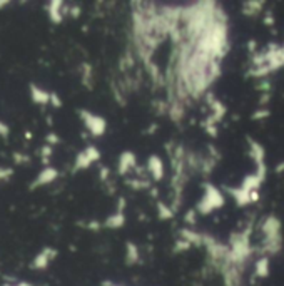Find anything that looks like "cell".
Here are the masks:
<instances>
[{
    "label": "cell",
    "instance_id": "obj_1",
    "mask_svg": "<svg viewBox=\"0 0 284 286\" xmlns=\"http://www.w3.org/2000/svg\"><path fill=\"white\" fill-rule=\"evenodd\" d=\"M204 189H206V194L204 198H202V201L199 203V206H197V211L202 214H209L211 211L223 206L224 196L211 184H204Z\"/></svg>",
    "mask_w": 284,
    "mask_h": 286
},
{
    "label": "cell",
    "instance_id": "obj_2",
    "mask_svg": "<svg viewBox=\"0 0 284 286\" xmlns=\"http://www.w3.org/2000/svg\"><path fill=\"white\" fill-rule=\"evenodd\" d=\"M79 116H80V119H82V122L85 124V127H87L89 132L94 137L102 136L105 132V129H107V122H105V119L97 116V114H92V112L85 111V109H80Z\"/></svg>",
    "mask_w": 284,
    "mask_h": 286
},
{
    "label": "cell",
    "instance_id": "obj_3",
    "mask_svg": "<svg viewBox=\"0 0 284 286\" xmlns=\"http://www.w3.org/2000/svg\"><path fill=\"white\" fill-rule=\"evenodd\" d=\"M100 159V152L95 146H87L82 152H79L75 157V163H74V173L77 171H82V169H87L90 164H94L95 161Z\"/></svg>",
    "mask_w": 284,
    "mask_h": 286
},
{
    "label": "cell",
    "instance_id": "obj_4",
    "mask_svg": "<svg viewBox=\"0 0 284 286\" xmlns=\"http://www.w3.org/2000/svg\"><path fill=\"white\" fill-rule=\"evenodd\" d=\"M55 256H57V250H55V248H52V246L42 248V250L35 255V258L32 260L30 268L32 270H37V271L47 270V268H49V265L55 260Z\"/></svg>",
    "mask_w": 284,
    "mask_h": 286
},
{
    "label": "cell",
    "instance_id": "obj_5",
    "mask_svg": "<svg viewBox=\"0 0 284 286\" xmlns=\"http://www.w3.org/2000/svg\"><path fill=\"white\" fill-rule=\"evenodd\" d=\"M57 178H59V171H57L55 168H52V166H47V168H44L40 173L35 176V178H33L30 186H28V189H30V191L38 189V188H42V186H47V184L54 183Z\"/></svg>",
    "mask_w": 284,
    "mask_h": 286
},
{
    "label": "cell",
    "instance_id": "obj_6",
    "mask_svg": "<svg viewBox=\"0 0 284 286\" xmlns=\"http://www.w3.org/2000/svg\"><path fill=\"white\" fill-rule=\"evenodd\" d=\"M47 10V17L52 23H62L64 20V13L69 10V7H64V2L62 0H52L45 5Z\"/></svg>",
    "mask_w": 284,
    "mask_h": 286
},
{
    "label": "cell",
    "instance_id": "obj_7",
    "mask_svg": "<svg viewBox=\"0 0 284 286\" xmlns=\"http://www.w3.org/2000/svg\"><path fill=\"white\" fill-rule=\"evenodd\" d=\"M28 90H30V99L33 104H37V106H47V104H50V92L42 87H38L33 82L28 84Z\"/></svg>",
    "mask_w": 284,
    "mask_h": 286
},
{
    "label": "cell",
    "instance_id": "obj_8",
    "mask_svg": "<svg viewBox=\"0 0 284 286\" xmlns=\"http://www.w3.org/2000/svg\"><path fill=\"white\" fill-rule=\"evenodd\" d=\"M147 171L156 181H159L164 176V169H162V159L159 156H151L147 163Z\"/></svg>",
    "mask_w": 284,
    "mask_h": 286
},
{
    "label": "cell",
    "instance_id": "obj_9",
    "mask_svg": "<svg viewBox=\"0 0 284 286\" xmlns=\"http://www.w3.org/2000/svg\"><path fill=\"white\" fill-rule=\"evenodd\" d=\"M134 166H136V156L132 152H124L119 159V174H126Z\"/></svg>",
    "mask_w": 284,
    "mask_h": 286
},
{
    "label": "cell",
    "instance_id": "obj_10",
    "mask_svg": "<svg viewBox=\"0 0 284 286\" xmlns=\"http://www.w3.org/2000/svg\"><path fill=\"white\" fill-rule=\"evenodd\" d=\"M124 223H126V216H124V213L115 211L114 214H110V216L105 219L104 226L110 228V230H119V228L124 226Z\"/></svg>",
    "mask_w": 284,
    "mask_h": 286
},
{
    "label": "cell",
    "instance_id": "obj_11",
    "mask_svg": "<svg viewBox=\"0 0 284 286\" xmlns=\"http://www.w3.org/2000/svg\"><path fill=\"white\" fill-rule=\"evenodd\" d=\"M249 146H251V154H253L254 159H256V164H263V161H264V149H263V146L259 144V142L251 141V139H249Z\"/></svg>",
    "mask_w": 284,
    "mask_h": 286
},
{
    "label": "cell",
    "instance_id": "obj_12",
    "mask_svg": "<svg viewBox=\"0 0 284 286\" xmlns=\"http://www.w3.org/2000/svg\"><path fill=\"white\" fill-rule=\"evenodd\" d=\"M246 7H243V13L244 15H258L259 12H261V5H263V2H248V3H244Z\"/></svg>",
    "mask_w": 284,
    "mask_h": 286
},
{
    "label": "cell",
    "instance_id": "obj_13",
    "mask_svg": "<svg viewBox=\"0 0 284 286\" xmlns=\"http://www.w3.org/2000/svg\"><path fill=\"white\" fill-rule=\"evenodd\" d=\"M84 69V74H82V84L85 85L87 89H92V67L89 64H84L82 65Z\"/></svg>",
    "mask_w": 284,
    "mask_h": 286
},
{
    "label": "cell",
    "instance_id": "obj_14",
    "mask_svg": "<svg viewBox=\"0 0 284 286\" xmlns=\"http://www.w3.org/2000/svg\"><path fill=\"white\" fill-rule=\"evenodd\" d=\"M256 273H258V276H263V278L269 275V261L266 258L259 260L256 263Z\"/></svg>",
    "mask_w": 284,
    "mask_h": 286
},
{
    "label": "cell",
    "instance_id": "obj_15",
    "mask_svg": "<svg viewBox=\"0 0 284 286\" xmlns=\"http://www.w3.org/2000/svg\"><path fill=\"white\" fill-rule=\"evenodd\" d=\"M12 159H13V164L20 166V164H28L30 163V156L28 154H23V152H12Z\"/></svg>",
    "mask_w": 284,
    "mask_h": 286
},
{
    "label": "cell",
    "instance_id": "obj_16",
    "mask_svg": "<svg viewBox=\"0 0 284 286\" xmlns=\"http://www.w3.org/2000/svg\"><path fill=\"white\" fill-rule=\"evenodd\" d=\"M139 258L137 255V248L132 245V243H127V253H126V260L127 263H136Z\"/></svg>",
    "mask_w": 284,
    "mask_h": 286
},
{
    "label": "cell",
    "instance_id": "obj_17",
    "mask_svg": "<svg viewBox=\"0 0 284 286\" xmlns=\"http://www.w3.org/2000/svg\"><path fill=\"white\" fill-rule=\"evenodd\" d=\"M172 216H174V211H172L169 206H166V204L159 203V218H161V219H171Z\"/></svg>",
    "mask_w": 284,
    "mask_h": 286
},
{
    "label": "cell",
    "instance_id": "obj_18",
    "mask_svg": "<svg viewBox=\"0 0 284 286\" xmlns=\"http://www.w3.org/2000/svg\"><path fill=\"white\" fill-rule=\"evenodd\" d=\"M13 176V168H5V166H0V183H5Z\"/></svg>",
    "mask_w": 284,
    "mask_h": 286
},
{
    "label": "cell",
    "instance_id": "obj_19",
    "mask_svg": "<svg viewBox=\"0 0 284 286\" xmlns=\"http://www.w3.org/2000/svg\"><path fill=\"white\" fill-rule=\"evenodd\" d=\"M50 106L55 107V109H60L64 106V102H62V99L59 97V94L57 92H50Z\"/></svg>",
    "mask_w": 284,
    "mask_h": 286
},
{
    "label": "cell",
    "instance_id": "obj_20",
    "mask_svg": "<svg viewBox=\"0 0 284 286\" xmlns=\"http://www.w3.org/2000/svg\"><path fill=\"white\" fill-rule=\"evenodd\" d=\"M45 144H49V146H54V144H59L60 142V137L59 134H55V132H49V134L45 136Z\"/></svg>",
    "mask_w": 284,
    "mask_h": 286
},
{
    "label": "cell",
    "instance_id": "obj_21",
    "mask_svg": "<svg viewBox=\"0 0 284 286\" xmlns=\"http://www.w3.org/2000/svg\"><path fill=\"white\" fill-rule=\"evenodd\" d=\"M8 136H10V127H8V124L0 121V137L2 139H8Z\"/></svg>",
    "mask_w": 284,
    "mask_h": 286
},
{
    "label": "cell",
    "instance_id": "obj_22",
    "mask_svg": "<svg viewBox=\"0 0 284 286\" xmlns=\"http://www.w3.org/2000/svg\"><path fill=\"white\" fill-rule=\"evenodd\" d=\"M52 146L49 144H44L40 147V156H42V159H50V156H52Z\"/></svg>",
    "mask_w": 284,
    "mask_h": 286
},
{
    "label": "cell",
    "instance_id": "obj_23",
    "mask_svg": "<svg viewBox=\"0 0 284 286\" xmlns=\"http://www.w3.org/2000/svg\"><path fill=\"white\" fill-rule=\"evenodd\" d=\"M187 248H191V243L186 241V240H181L176 243V251H182V250H187Z\"/></svg>",
    "mask_w": 284,
    "mask_h": 286
},
{
    "label": "cell",
    "instance_id": "obj_24",
    "mask_svg": "<svg viewBox=\"0 0 284 286\" xmlns=\"http://www.w3.org/2000/svg\"><path fill=\"white\" fill-rule=\"evenodd\" d=\"M69 13L72 18H79L80 13H82V8H80L79 5H74V7H69Z\"/></svg>",
    "mask_w": 284,
    "mask_h": 286
},
{
    "label": "cell",
    "instance_id": "obj_25",
    "mask_svg": "<svg viewBox=\"0 0 284 286\" xmlns=\"http://www.w3.org/2000/svg\"><path fill=\"white\" fill-rule=\"evenodd\" d=\"M266 117H269V111H268V109H263V111L254 112V116H253L254 121H259V119H266Z\"/></svg>",
    "mask_w": 284,
    "mask_h": 286
},
{
    "label": "cell",
    "instance_id": "obj_26",
    "mask_svg": "<svg viewBox=\"0 0 284 286\" xmlns=\"http://www.w3.org/2000/svg\"><path fill=\"white\" fill-rule=\"evenodd\" d=\"M100 179H102V181H107L109 179V169L105 168V166L100 168Z\"/></svg>",
    "mask_w": 284,
    "mask_h": 286
},
{
    "label": "cell",
    "instance_id": "obj_27",
    "mask_svg": "<svg viewBox=\"0 0 284 286\" xmlns=\"http://www.w3.org/2000/svg\"><path fill=\"white\" fill-rule=\"evenodd\" d=\"M2 286H35V285H32V283H28V281H18V283H15V285H10V283H5V285H2Z\"/></svg>",
    "mask_w": 284,
    "mask_h": 286
},
{
    "label": "cell",
    "instance_id": "obj_28",
    "mask_svg": "<svg viewBox=\"0 0 284 286\" xmlns=\"http://www.w3.org/2000/svg\"><path fill=\"white\" fill-rule=\"evenodd\" d=\"M87 228H89V230H99L100 225H99V223H95V221H90L87 225Z\"/></svg>",
    "mask_w": 284,
    "mask_h": 286
},
{
    "label": "cell",
    "instance_id": "obj_29",
    "mask_svg": "<svg viewBox=\"0 0 284 286\" xmlns=\"http://www.w3.org/2000/svg\"><path fill=\"white\" fill-rule=\"evenodd\" d=\"M8 5H10V0H0V10L8 7Z\"/></svg>",
    "mask_w": 284,
    "mask_h": 286
},
{
    "label": "cell",
    "instance_id": "obj_30",
    "mask_svg": "<svg viewBox=\"0 0 284 286\" xmlns=\"http://www.w3.org/2000/svg\"><path fill=\"white\" fill-rule=\"evenodd\" d=\"M194 214H196V211H191V213H187V216H186V219L189 223H194Z\"/></svg>",
    "mask_w": 284,
    "mask_h": 286
},
{
    "label": "cell",
    "instance_id": "obj_31",
    "mask_svg": "<svg viewBox=\"0 0 284 286\" xmlns=\"http://www.w3.org/2000/svg\"><path fill=\"white\" fill-rule=\"evenodd\" d=\"M264 23H266V25H273V23H274L273 17H271V15H268V17H266V20H264Z\"/></svg>",
    "mask_w": 284,
    "mask_h": 286
},
{
    "label": "cell",
    "instance_id": "obj_32",
    "mask_svg": "<svg viewBox=\"0 0 284 286\" xmlns=\"http://www.w3.org/2000/svg\"><path fill=\"white\" fill-rule=\"evenodd\" d=\"M281 171H284V163H283V164H279L278 168H276V173H281Z\"/></svg>",
    "mask_w": 284,
    "mask_h": 286
},
{
    "label": "cell",
    "instance_id": "obj_33",
    "mask_svg": "<svg viewBox=\"0 0 284 286\" xmlns=\"http://www.w3.org/2000/svg\"><path fill=\"white\" fill-rule=\"evenodd\" d=\"M25 137H27V139H32V132L27 131V132H25Z\"/></svg>",
    "mask_w": 284,
    "mask_h": 286
}]
</instances>
